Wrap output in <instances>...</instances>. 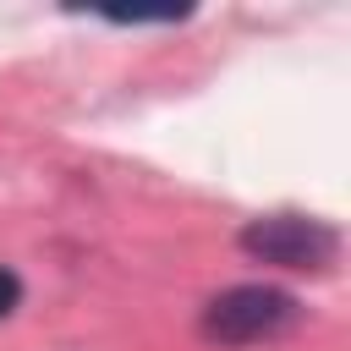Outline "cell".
Here are the masks:
<instances>
[{
    "instance_id": "cell-3",
    "label": "cell",
    "mask_w": 351,
    "mask_h": 351,
    "mask_svg": "<svg viewBox=\"0 0 351 351\" xmlns=\"http://www.w3.org/2000/svg\"><path fill=\"white\" fill-rule=\"evenodd\" d=\"M16 302H22V280L0 263V318H11V313H16Z\"/></svg>"
},
{
    "instance_id": "cell-2",
    "label": "cell",
    "mask_w": 351,
    "mask_h": 351,
    "mask_svg": "<svg viewBox=\"0 0 351 351\" xmlns=\"http://www.w3.org/2000/svg\"><path fill=\"white\" fill-rule=\"evenodd\" d=\"M302 318V302L280 285H230L203 307V335L225 340V346H247V340H269L280 329H291Z\"/></svg>"
},
{
    "instance_id": "cell-1",
    "label": "cell",
    "mask_w": 351,
    "mask_h": 351,
    "mask_svg": "<svg viewBox=\"0 0 351 351\" xmlns=\"http://www.w3.org/2000/svg\"><path fill=\"white\" fill-rule=\"evenodd\" d=\"M241 252L274 269H329L340 258V230L313 214H258L241 225Z\"/></svg>"
}]
</instances>
